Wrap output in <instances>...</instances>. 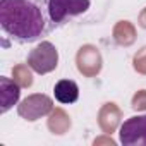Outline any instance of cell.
Segmentation results:
<instances>
[{
    "instance_id": "1",
    "label": "cell",
    "mask_w": 146,
    "mask_h": 146,
    "mask_svg": "<svg viewBox=\"0 0 146 146\" xmlns=\"http://www.w3.org/2000/svg\"><path fill=\"white\" fill-rule=\"evenodd\" d=\"M0 28L19 45L41 41L57 29L50 0H0Z\"/></svg>"
},
{
    "instance_id": "2",
    "label": "cell",
    "mask_w": 146,
    "mask_h": 146,
    "mask_svg": "<svg viewBox=\"0 0 146 146\" xmlns=\"http://www.w3.org/2000/svg\"><path fill=\"white\" fill-rule=\"evenodd\" d=\"M90 5L91 0H50V16L58 29L70 19L84 14Z\"/></svg>"
},
{
    "instance_id": "3",
    "label": "cell",
    "mask_w": 146,
    "mask_h": 146,
    "mask_svg": "<svg viewBox=\"0 0 146 146\" xmlns=\"http://www.w3.org/2000/svg\"><path fill=\"white\" fill-rule=\"evenodd\" d=\"M58 64V52L53 43L41 41L28 55V65L36 74H48Z\"/></svg>"
},
{
    "instance_id": "4",
    "label": "cell",
    "mask_w": 146,
    "mask_h": 146,
    "mask_svg": "<svg viewBox=\"0 0 146 146\" xmlns=\"http://www.w3.org/2000/svg\"><path fill=\"white\" fill-rule=\"evenodd\" d=\"M119 139L124 146H146V113L124 120L119 127Z\"/></svg>"
},
{
    "instance_id": "5",
    "label": "cell",
    "mask_w": 146,
    "mask_h": 146,
    "mask_svg": "<svg viewBox=\"0 0 146 146\" xmlns=\"http://www.w3.org/2000/svg\"><path fill=\"white\" fill-rule=\"evenodd\" d=\"M55 100L64 105H72L79 98V86L72 79H60L53 88Z\"/></svg>"
},
{
    "instance_id": "6",
    "label": "cell",
    "mask_w": 146,
    "mask_h": 146,
    "mask_svg": "<svg viewBox=\"0 0 146 146\" xmlns=\"http://www.w3.org/2000/svg\"><path fill=\"white\" fill-rule=\"evenodd\" d=\"M0 88H2V113H5L12 105L17 103L21 88H19V84H16L14 81H11L7 78H0Z\"/></svg>"
}]
</instances>
